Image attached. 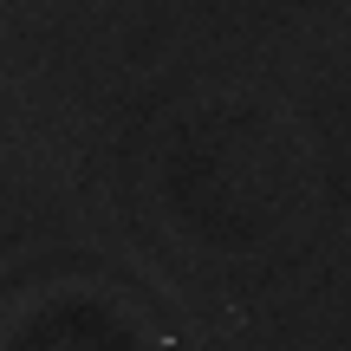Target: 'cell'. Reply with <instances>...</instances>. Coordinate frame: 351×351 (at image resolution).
Returning <instances> with one entry per match:
<instances>
[{
	"instance_id": "cell-1",
	"label": "cell",
	"mask_w": 351,
	"mask_h": 351,
	"mask_svg": "<svg viewBox=\"0 0 351 351\" xmlns=\"http://www.w3.org/2000/svg\"><path fill=\"white\" fill-rule=\"evenodd\" d=\"M0 351H156L137 306L104 287H52L13 306L0 326Z\"/></svg>"
}]
</instances>
